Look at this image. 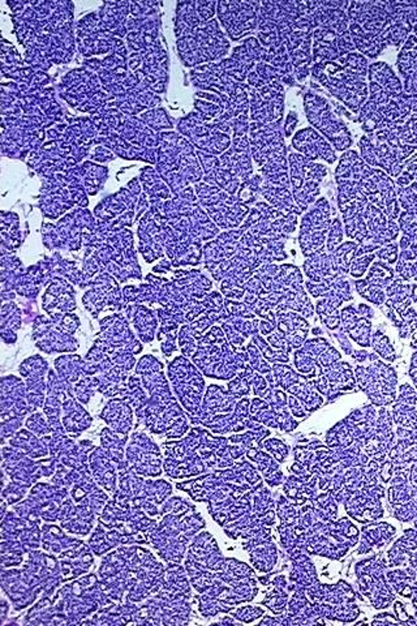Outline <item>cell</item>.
I'll list each match as a JSON object with an SVG mask.
<instances>
[{
  "mask_svg": "<svg viewBox=\"0 0 417 626\" xmlns=\"http://www.w3.org/2000/svg\"><path fill=\"white\" fill-rule=\"evenodd\" d=\"M297 121H297L296 114H289V118H287V123H286V133L289 136L292 133V131L295 129V127H296Z\"/></svg>",
  "mask_w": 417,
  "mask_h": 626,
  "instance_id": "cell-7",
  "label": "cell"
},
{
  "mask_svg": "<svg viewBox=\"0 0 417 626\" xmlns=\"http://www.w3.org/2000/svg\"><path fill=\"white\" fill-rule=\"evenodd\" d=\"M342 230L343 229H342L340 219L335 218L331 222V225H330L329 238H328V244H326L329 253H334L337 251L338 247L340 246L342 239H343V231Z\"/></svg>",
  "mask_w": 417,
  "mask_h": 626,
  "instance_id": "cell-4",
  "label": "cell"
},
{
  "mask_svg": "<svg viewBox=\"0 0 417 626\" xmlns=\"http://www.w3.org/2000/svg\"><path fill=\"white\" fill-rule=\"evenodd\" d=\"M374 260V255L373 253H369V255H364V256L355 257V260L352 261V264H351V268H350V273L355 278H360L365 273V270H367V268L369 266L370 263Z\"/></svg>",
  "mask_w": 417,
  "mask_h": 626,
  "instance_id": "cell-5",
  "label": "cell"
},
{
  "mask_svg": "<svg viewBox=\"0 0 417 626\" xmlns=\"http://www.w3.org/2000/svg\"><path fill=\"white\" fill-rule=\"evenodd\" d=\"M357 248L359 247H357V244L355 241H347V243L340 244L338 247L337 251L333 253L334 260H335L338 268H339V270L342 272V274L350 273V268H351V264H352V261L355 260V257H356Z\"/></svg>",
  "mask_w": 417,
  "mask_h": 626,
  "instance_id": "cell-3",
  "label": "cell"
},
{
  "mask_svg": "<svg viewBox=\"0 0 417 626\" xmlns=\"http://www.w3.org/2000/svg\"><path fill=\"white\" fill-rule=\"evenodd\" d=\"M304 104L308 121L316 128L320 129L323 136L328 137L330 144L335 148V150L345 152L352 145L351 132L338 114L331 111L329 101L326 98L314 92H308L304 97Z\"/></svg>",
  "mask_w": 417,
  "mask_h": 626,
  "instance_id": "cell-1",
  "label": "cell"
},
{
  "mask_svg": "<svg viewBox=\"0 0 417 626\" xmlns=\"http://www.w3.org/2000/svg\"><path fill=\"white\" fill-rule=\"evenodd\" d=\"M377 256L379 258H382V260H385L387 263H395L396 257H398L396 246L395 244H390V246H387L385 248L379 249L377 252Z\"/></svg>",
  "mask_w": 417,
  "mask_h": 626,
  "instance_id": "cell-6",
  "label": "cell"
},
{
  "mask_svg": "<svg viewBox=\"0 0 417 626\" xmlns=\"http://www.w3.org/2000/svg\"><path fill=\"white\" fill-rule=\"evenodd\" d=\"M294 146L297 150L304 153L309 161L322 158L330 165L337 161V153L331 148V144L314 129L305 128L297 132L296 137L294 138Z\"/></svg>",
  "mask_w": 417,
  "mask_h": 626,
  "instance_id": "cell-2",
  "label": "cell"
}]
</instances>
